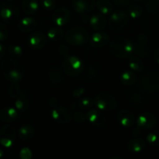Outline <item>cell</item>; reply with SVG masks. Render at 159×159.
I'll return each instance as SVG.
<instances>
[{
  "label": "cell",
  "mask_w": 159,
  "mask_h": 159,
  "mask_svg": "<svg viewBox=\"0 0 159 159\" xmlns=\"http://www.w3.org/2000/svg\"><path fill=\"white\" fill-rule=\"evenodd\" d=\"M1 71L3 76L12 82H18L24 76V65L14 57H6L1 62Z\"/></svg>",
  "instance_id": "cell-1"
},
{
  "label": "cell",
  "mask_w": 159,
  "mask_h": 159,
  "mask_svg": "<svg viewBox=\"0 0 159 159\" xmlns=\"http://www.w3.org/2000/svg\"><path fill=\"white\" fill-rule=\"evenodd\" d=\"M134 46L131 40L126 37H118L113 39L109 45V52L119 58H125L133 53Z\"/></svg>",
  "instance_id": "cell-2"
},
{
  "label": "cell",
  "mask_w": 159,
  "mask_h": 159,
  "mask_svg": "<svg viewBox=\"0 0 159 159\" xmlns=\"http://www.w3.org/2000/svg\"><path fill=\"white\" fill-rule=\"evenodd\" d=\"M65 40L71 45H84L89 40L88 33L82 27L71 28L65 34Z\"/></svg>",
  "instance_id": "cell-3"
},
{
  "label": "cell",
  "mask_w": 159,
  "mask_h": 159,
  "mask_svg": "<svg viewBox=\"0 0 159 159\" xmlns=\"http://www.w3.org/2000/svg\"><path fill=\"white\" fill-rule=\"evenodd\" d=\"M93 100L94 105L102 111H111L115 110L117 105L116 98L111 94L106 93L98 94Z\"/></svg>",
  "instance_id": "cell-4"
},
{
  "label": "cell",
  "mask_w": 159,
  "mask_h": 159,
  "mask_svg": "<svg viewBox=\"0 0 159 159\" xmlns=\"http://www.w3.org/2000/svg\"><path fill=\"white\" fill-rule=\"evenodd\" d=\"M0 14L4 23L9 24L17 23L20 18V11L18 8L11 3H2L1 6Z\"/></svg>",
  "instance_id": "cell-5"
},
{
  "label": "cell",
  "mask_w": 159,
  "mask_h": 159,
  "mask_svg": "<svg viewBox=\"0 0 159 159\" xmlns=\"http://www.w3.org/2000/svg\"><path fill=\"white\" fill-rule=\"evenodd\" d=\"M64 71L70 76H76L82 72L83 64L82 61L75 56H69L63 61Z\"/></svg>",
  "instance_id": "cell-6"
},
{
  "label": "cell",
  "mask_w": 159,
  "mask_h": 159,
  "mask_svg": "<svg viewBox=\"0 0 159 159\" xmlns=\"http://www.w3.org/2000/svg\"><path fill=\"white\" fill-rule=\"evenodd\" d=\"M128 22V15L125 12L118 10L111 14L108 20V26L111 30L117 31L126 26Z\"/></svg>",
  "instance_id": "cell-7"
},
{
  "label": "cell",
  "mask_w": 159,
  "mask_h": 159,
  "mask_svg": "<svg viewBox=\"0 0 159 159\" xmlns=\"http://www.w3.org/2000/svg\"><path fill=\"white\" fill-rule=\"evenodd\" d=\"M16 138V129L11 124H6L0 131V142L6 148H11Z\"/></svg>",
  "instance_id": "cell-8"
},
{
  "label": "cell",
  "mask_w": 159,
  "mask_h": 159,
  "mask_svg": "<svg viewBox=\"0 0 159 159\" xmlns=\"http://www.w3.org/2000/svg\"><path fill=\"white\" fill-rule=\"evenodd\" d=\"M51 115L54 120L61 124H66L71 122L73 117L71 111L65 107H57L54 108L51 112Z\"/></svg>",
  "instance_id": "cell-9"
},
{
  "label": "cell",
  "mask_w": 159,
  "mask_h": 159,
  "mask_svg": "<svg viewBox=\"0 0 159 159\" xmlns=\"http://www.w3.org/2000/svg\"><path fill=\"white\" fill-rule=\"evenodd\" d=\"M142 83L146 89L151 92L159 90V73L157 71H150L143 76Z\"/></svg>",
  "instance_id": "cell-10"
},
{
  "label": "cell",
  "mask_w": 159,
  "mask_h": 159,
  "mask_svg": "<svg viewBox=\"0 0 159 159\" xmlns=\"http://www.w3.org/2000/svg\"><path fill=\"white\" fill-rule=\"evenodd\" d=\"M137 127L141 130L153 128L157 123L156 117L150 113H143L137 117Z\"/></svg>",
  "instance_id": "cell-11"
},
{
  "label": "cell",
  "mask_w": 159,
  "mask_h": 159,
  "mask_svg": "<svg viewBox=\"0 0 159 159\" xmlns=\"http://www.w3.org/2000/svg\"><path fill=\"white\" fill-rule=\"evenodd\" d=\"M101 111L102 110H99V109L98 110L96 109L89 110L86 113L87 120L89 122L96 127H103L107 123V117Z\"/></svg>",
  "instance_id": "cell-12"
},
{
  "label": "cell",
  "mask_w": 159,
  "mask_h": 159,
  "mask_svg": "<svg viewBox=\"0 0 159 159\" xmlns=\"http://www.w3.org/2000/svg\"><path fill=\"white\" fill-rule=\"evenodd\" d=\"M95 6V0H73V7L79 14L85 15L91 12Z\"/></svg>",
  "instance_id": "cell-13"
},
{
  "label": "cell",
  "mask_w": 159,
  "mask_h": 159,
  "mask_svg": "<svg viewBox=\"0 0 159 159\" xmlns=\"http://www.w3.org/2000/svg\"><path fill=\"white\" fill-rule=\"evenodd\" d=\"M70 19V12L65 7H60L56 9L52 14V20L54 23L58 26L66 24Z\"/></svg>",
  "instance_id": "cell-14"
},
{
  "label": "cell",
  "mask_w": 159,
  "mask_h": 159,
  "mask_svg": "<svg viewBox=\"0 0 159 159\" xmlns=\"http://www.w3.org/2000/svg\"><path fill=\"white\" fill-rule=\"evenodd\" d=\"M117 120L123 127L130 128L135 122V116L132 112L127 110H120L117 113Z\"/></svg>",
  "instance_id": "cell-15"
},
{
  "label": "cell",
  "mask_w": 159,
  "mask_h": 159,
  "mask_svg": "<svg viewBox=\"0 0 159 159\" xmlns=\"http://www.w3.org/2000/svg\"><path fill=\"white\" fill-rule=\"evenodd\" d=\"M29 45L33 49L39 50L43 48L47 43V37L43 34L40 32L34 33L29 37Z\"/></svg>",
  "instance_id": "cell-16"
},
{
  "label": "cell",
  "mask_w": 159,
  "mask_h": 159,
  "mask_svg": "<svg viewBox=\"0 0 159 159\" xmlns=\"http://www.w3.org/2000/svg\"><path fill=\"white\" fill-rule=\"evenodd\" d=\"M148 38L144 34H141L137 38L136 52L138 57H144L148 54L149 48H148Z\"/></svg>",
  "instance_id": "cell-17"
},
{
  "label": "cell",
  "mask_w": 159,
  "mask_h": 159,
  "mask_svg": "<svg viewBox=\"0 0 159 159\" xmlns=\"http://www.w3.org/2000/svg\"><path fill=\"white\" fill-rule=\"evenodd\" d=\"M110 40V37L103 32H97L93 34L90 39V43L93 48H99L105 46Z\"/></svg>",
  "instance_id": "cell-18"
},
{
  "label": "cell",
  "mask_w": 159,
  "mask_h": 159,
  "mask_svg": "<svg viewBox=\"0 0 159 159\" xmlns=\"http://www.w3.org/2000/svg\"><path fill=\"white\" fill-rule=\"evenodd\" d=\"M89 23L91 25L92 28L95 30H102L107 26V19L105 16L102 13H96L94 14L93 16L90 18Z\"/></svg>",
  "instance_id": "cell-19"
},
{
  "label": "cell",
  "mask_w": 159,
  "mask_h": 159,
  "mask_svg": "<svg viewBox=\"0 0 159 159\" xmlns=\"http://www.w3.org/2000/svg\"><path fill=\"white\" fill-rule=\"evenodd\" d=\"M48 78L49 82L54 85H61L64 81V75L61 70L54 66L50 68L48 73Z\"/></svg>",
  "instance_id": "cell-20"
},
{
  "label": "cell",
  "mask_w": 159,
  "mask_h": 159,
  "mask_svg": "<svg viewBox=\"0 0 159 159\" xmlns=\"http://www.w3.org/2000/svg\"><path fill=\"white\" fill-rule=\"evenodd\" d=\"M18 110L10 107H4L0 111V119L4 123H11L16 118Z\"/></svg>",
  "instance_id": "cell-21"
},
{
  "label": "cell",
  "mask_w": 159,
  "mask_h": 159,
  "mask_svg": "<svg viewBox=\"0 0 159 159\" xmlns=\"http://www.w3.org/2000/svg\"><path fill=\"white\" fill-rule=\"evenodd\" d=\"M37 27V22L30 17H25L18 23V28L21 32L30 33Z\"/></svg>",
  "instance_id": "cell-22"
},
{
  "label": "cell",
  "mask_w": 159,
  "mask_h": 159,
  "mask_svg": "<svg viewBox=\"0 0 159 159\" xmlns=\"http://www.w3.org/2000/svg\"><path fill=\"white\" fill-rule=\"evenodd\" d=\"M145 148V142L143 139L135 138L130 140L127 144V149L131 153H139Z\"/></svg>",
  "instance_id": "cell-23"
},
{
  "label": "cell",
  "mask_w": 159,
  "mask_h": 159,
  "mask_svg": "<svg viewBox=\"0 0 159 159\" xmlns=\"http://www.w3.org/2000/svg\"><path fill=\"white\" fill-rule=\"evenodd\" d=\"M35 134V130H34V127L29 124H25L23 125L18 131L19 138L23 141H29L34 136Z\"/></svg>",
  "instance_id": "cell-24"
},
{
  "label": "cell",
  "mask_w": 159,
  "mask_h": 159,
  "mask_svg": "<svg viewBox=\"0 0 159 159\" xmlns=\"http://www.w3.org/2000/svg\"><path fill=\"white\" fill-rule=\"evenodd\" d=\"M39 4L37 0H23L22 9L25 13L32 15L38 11Z\"/></svg>",
  "instance_id": "cell-25"
},
{
  "label": "cell",
  "mask_w": 159,
  "mask_h": 159,
  "mask_svg": "<svg viewBox=\"0 0 159 159\" xmlns=\"http://www.w3.org/2000/svg\"><path fill=\"white\" fill-rule=\"evenodd\" d=\"M9 95L12 99H18L20 97H26V91L16 84H12L9 88Z\"/></svg>",
  "instance_id": "cell-26"
},
{
  "label": "cell",
  "mask_w": 159,
  "mask_h": 159,
  "mask_svg": "<svg viewBox=\"0 0 159 159\" xmlns=\"http://www.w3.org/2000/svg\"><path fill=\"white\" fill-rule=\"evenodd\" d=\"M96 6L99 12L103 15H109L113 12V5L108 0H98Z\"/></svg>",
  "instance_id": "cell-27"
},
{
  "label": "cell",
  "mask_w": 159,
  "mask_h": 159,
  "mask_svg": "<svg viewBox=\"0 0 159 159\" xmlns=\"http://www.w3.org/2000/svg\"><path fill=\"white\" fill-rule=\"evenodd\" d=\"M64 31L58 27H53L48 32V37L53 42L61 40L64 37Z\"/></svg>",
  "instance_id": "cell-28"
},
{
  "label": "cell",
  "mask_w": 159,
  "mask_h": 159,
  "mask_svg": "<svg viewBox=\"0 0 159 159\" xmlns=\"http://www.w3.org/2000/svg\"><path fill=\"white\" fill-rule=\"evenodd\" d=\"M135 81H136V75L133 71H126L120 76V82L125 85H132Z\"/></svg>",
  "instance_id": "cell-29"
},
{
  "label": "cell",
  "mask_w": 159,
  "mask_h": 159,
  "mask_svg": "<svg viewBox=\"0 0 159 159\" xmlns=\"http://www.w3.org/2000/svg\"><path fill=\"white\" fill-rule=\"evenodd\" d=\"M129 67L134 71H141L144 68V64L138 57H132L129 61Z\"/></svg>",
  "instance_id": "cell-30"
},
{
  "label": "cell",
  "mask_w": 159,
  "mask_h": 159,
  "mask_svg": "<svg viewBox=\"0 0 159 159\" xmlns=\"http://www.w3.org/2000/svg\"><path fill=\"white\" fill-rule=\"evenodd\" d=\"M94 104V100L89 97H83L78 102V107L82 110H89Z\"/></svg>",
  "instance_id": "cell-31"
},
{
  "label": "cell",
  "mask_w": 159,
  "mask_h": 159,
  "mask_svg": "<svg viewBox=\"0 0 159 159\" xmlns=\"http://www.w3.org/2000/svg\"><path fill=\"white\" fill-rule=\"evenodd\" d=\"M15 107L18 111L23 112L26 110L29 107V101L27 97H20L16 99Z\"/></svg>",
  "instance_id": "cell-32"
},
{
  "label": "cell",
  "mask_w": 159,
  "mask_h": 159,
  "mask_svg": "<svg viewBox=\"0 0 159 159\" xmlns=\"http://www.w3.org/2000/svg\"><path fill=\"white\" fill-rule=\"evenodd\" d=\"M8 52L9 55L14 58H19L23 55V49L18 45H11L8 48Z\"/></svg>",
  "instance_id": "cell-33"
},
{
  "label": "cell",
  "mask_w": 159,
  "mask_h": 159,
  "mask_svg": "<svg viewBox=\"0 0 159 159\" xmlns=\"http://www.w3.org/2000/svg\"><path fill=\"white\" fill-rule=\"evenodd\" d=\"M143 10L141 7L138 5H132L128 9V15L132 19H137L140 17L142 14Z\"/></svg>",
  "instance_id": "cell-34"
},
{
  "label": "cell",
  "mask_w": 159,
  "mask_h": 159,
  "mask_svg": "<svg viewBox=\"0 0 159 159\" xmlns=\"http://www.w3.org/2000/svg\"><path fill=\"white\" fill-rule=\"evenodd\" d=\"M147 141L152 146L159 145V130H154L148 134L147 136Z\"/></svg>",
  "instance_id": "cell-35"
},
{
  "label": "cell",
  "mask_w": 159,
  "mask_h": 159,
  "mask_svg": "<svg viewBox=\"0 0 159 159\" xmlns=\"http://www.w3.org/2000/svg\"><path fill=\"white\" fill-rule=\"evenodd\" d=\"M40 2L43 9L48 11L53 10L56 5L55 0H40Z\"/></svg>",
  "instance_id": "cell-36"
},
{
  "label": "cell",
  "mask_w": 159,
  "mask_h": 159,
  "mask_svg": "<svg viewBox=\"0 0 159 159\" xmlns=\"http://www.w3.org/2000/svg\"><path fill=\"white\" fill-rule=\"evenodd\" d=\"M9 35V29L5 23H1L0 24V40L1 41H4Z\"/></svg>",
  "instance_id": "cell-37"
},
{
  "label": "cell",
  "mask_w": 159,
  "mask_h": 159,
  "mask_svg": "<svg viewBox=\"0 0 159 159\" xmlns=\"http://www.w3.org/2000/svg\"><path fill=\"white\" fill-rule=\"evenodd\" d=\"M73 119L76 123H83L87 120V115L82 111H77L73 114Z\"/></svg>",
  "instance_id": "cell-38"
},
{
  "label": "cell",
  "mask_w": 159,
  "mask_h": 159,
  "mask_svg": "<svg viewBox=\"0 0 159 159\" xmlns=\"http://www.w3.org/2000/svg\"><path fill=\"white\" fill-rule=\"evenodd\" d=\"M20 156L22 159H30L32 158V152L28 148H24L20 151Z\"/></svg>",
  "instance_id": "cell-39"
},
{
  "label": "cell",
  "mask_w": 159,
  "mask_h": 159,
  "mask_svg": "<svg viewBox=\"0 0 159 159\" xmlns=\"http://www.w3.org/2000/svg\"><path fill=\"white\" fill-rule=\"evenodd\" d=\"M147 6V9L149 12H155L158 10V7L156 5V3L154 2H148L146 5Z\"/></svg>",
  "instance_id": "cell-40"
},
{
  "label": "cell",
  "mask_w": 159,
  "mask_h": 159,
  "mask_svg": "<svg viewBox=\"0 0 159 159\" xmlns=\"http://www.w3.org/2000/svg\"><path fill=\"white\" fill-rule=\"evenodd\" d=\"M84 93H85V89L79 87V88H77L73 91L72 96L74 98H79L83 95Z\"/></svg>",
  "instance_id": "cell-41"
},
{
  "label": "cell",
  "mask_w": 159,
  "mask_h": 159,
  "mask_svg": "<svg viewBox=\"0 0 159 159\" xmlns=\"http://www.w3.org/2000/svg\"><path fill=\"white\" fill-rule=\"evenodd\" d=\"M49 105L50 107H51L52 109L55 108V107H58V100H57V99L56 97H54V96H52V97H51L49 99Z\"/></svg>",
  "instance_id": "cell-42"
},
{
  "label": "cell",
  "mask_w": 159,
  "mask_h": 159,
  "mask_svg": "<svg viewBox=\"0 0 159 159\" xmlns=\"http://www.w3.org/2000/svg\"><path fill=\"white\" fill-rule=\"evenodd\" d=\"M113 1H114L115 4H116L117 6H126L127 4H128L130 0H113Z\"/></svg>",
  "instance_id": "cell-43"
},
{
  "label": "cell",
  "mask_w": 159,
  "mask_h": 159,
  "mask_svg": "<svg viewBox=\"0 0 159 159\" xmlns=\"http://www.w3.org/2000/svg\"><path fill=\"white\" fill-rule=\"evenodd\" d=\"M140 128L139 127H138L137 129H135L134 130L133 132V136L134 137V138H137L138 136H139V135H141V131H140Z\"/></svg>",
  "instance_id": "cell-44"
},
{
  "label": "cell",
  "mask_w": 159,
  "mask_h": 159,
  "mask_svg": "<svg viewBox=\"0 0 159 159\" xmlns=\"http://www.w3.org/2000/svg\"><path fill=\"white\" fill-rule=\"evenodd\" d=\"M155 60H156V61L159 64V49L156 51V52H155Z\"/></svg>",
  "instance_id": "cell-45"
},
{
  "label": "cell",
  "mask_w": 159,
  "mask_h": 159,
  "mask_svg": "<svg viewBox=\"0 0 159 159\" xmlns=\"http://www.w3.org/2000/svg\"><path fill=\"white\" fill-rule=\"evenodd\" d=\"M155 1H159V0H155Z\"/></svg>",
  "instance_id": "cell-46"
},
{
  "label": "cell",
  "mask_w": 159,
  "mask_h": 159,
  "mask_svg": "<svg viewBox=\"0 0 159 159\" xmlns=\"http://www.w3.org/2000/svg\"><path fill=\"white\" fill-rule=\"evenodd\" d=\"M9 1H12V0H9Z\"/></svg>",
  "instance_id": "cell-47"
}]
</instances>
